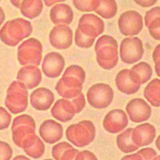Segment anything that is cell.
Segmentation results:
<instances>
[{
    "instance_id": "6da1fadb",
    "label": "cell",
    "mask_w": 160,
    "mask_h": 160,
    "mask_svg": "<svg viewBox=\"0 0 160 160\" xmlns=\"http://www.w3.org/2000/svg\"><path fill=\"white\" fill-rule=\"evenodd\" d=\"M104 30V21L94 14H84L79 20L75 32L74 41L77 46L81 48H91L96 38Z\"/></svg>"
},
{
    "instance_id": "7a4b0ae2",
    "label": "cell",
    "mask_w": 160,
    "mask_h": 160,
    "mask_svg": "<svg viewBox=\"0 0 160 160\" xmlns=\"http://www.w3.org/2000/svg\"><path fill=\"white\" fill-rule=\"evenodd\" d=\"M85 79L86 72L84 69L79 65L72 64L66 69L55 89L59 96L71 99L82 93Z\"/></svg>"
},
{
    "instance_id": "3957f363",
    "label": "cell",
    "mask_w": 160,
    "mask_h": 160,
    "mask_svg": "<svg viewBox=\"0 0 160 160\" xmlns=\"http://www.w3.org/2000/svg\"><path fill=\"white\" fill-rule=\"evenodd\" d=\"M96 61L105 70L113 69L118 63V44L112 36L107 34L100 36L95 44Z\"/></svg>"
},
{
    "instance_id": "277c9868",
    "label": "cell",
    "mask_w": 160,
    "mask_h": 160,
    "mask_svg": "<svg viewBox=\"0 0 160 160\" xmlns=\"http://www.w3.org/2000/svg\"><path fill=\"white\" fill-rule=\"evenodd\" d=\"M32 31L28 20L18 18L8 21L0 29V39L8 46H15L28 38Z\"/></svg>"
},
{
    "instance_id": "5b68a950",
    "label": "cell",
    "mask_w": 160,
    "mask_h": 160,
    "mask_svg": "<svg viewBox=\"0 0 160 160\" xmlns=\"http://www.w3.org/2000/svg\"><path fill=\"white\" fill-rule=\"evenodd\" d=\"M86 99L82 92L76 97L58 99L51 108V113L53 118L62 122L71 120L76 114L80 112L85 107Z\"/></svg>"
},
{
    "instance_id": "8992f818",
    "label": "cell",
    "mask_w": 160,
    "mask_h": 160,
    "mask_svg": "<svg viewBox=\"0 0 160 160\" xmlns=\"http://www.w3.org/2000/svg\"><path fill=\"white\" fill-rule=\"evenodd\" d=\"M4 104L12 114L24 112L28 106V91L25 84L18 80L12 82L7 89Z\"/></svg>"
},
{
    "instance_id": "52a82bcc",
    "label": "cell",
    "mask_w": 160,
    "mask_h": 160,
    "mask_svg": "<svg viewBox=\"0 0 160 160\" xmlns=\"http://www.w3.org/2000/svg\"><path fill=\"white\" fill-rule=\"evenodd\" d=\"M95 136V126L89 120H83L78 123L71 124L66 130L67 139L79 148L89 145L93 141Z\"/></svg>"
},
{
    "instance_id": "ba28073f",
    "label": "cell",
    "mask_w": 160,
    "mask_h": 160,
    "mask_svg": "<svg viewBox=\"0 0 160 160\" xmlns=\"http://www.w3.org/2000/svg\"><path fill=\"white\" fill-rule=\"evenodd\" d=\"M11 131L14 143L21 148L24 142L36 134L35 121L28 114L18 116L12 121Z\"/></svg>"
},
{
    "instance_id": "9c48e42d",
    "label": "cell",
    "mask_w": 160,
    "mask_h": 160,
    "mask_svg": "<svg viewBox=\"0 0 160 160\" xmlns=\"http://www.w3.org/2000/svg\"><path fill=\"white\" fill-rule=\"evenodd\" d=\"M42 47L37 39L31 38L22 42L18 48V59L22 66H39L42 59Z\"/></svg>"
},
{
    "instance_id": "30bf717a",
    "label": "cell",
    "mask_w": 160,
    "mask_h": 160,
    "mask_svg": "<svg viewBox=\"0 0 160 160\" xmlns=\"http://www.w3.org/2000/svg\"><path fill=\"white\" fill-rule=\"evenodd\" d=\"M89 104L98 109L108 108L112 102L114 91L111 86L105 83H96L91 86L87 91Z\"/></svg>"
},
{
    "instance_id": "8fae6325",
    "label": "cell",
    "mask_w": 160,
    "mask_h": 160,
    "mask_svg": "<svg viewBox=\"0 0 160 160\" xmlns=\"http://www.w3.org/2000/svg\"><path fill=\"white\" fill-rule=\"evenodd\" d=\"M144 52L142 42L138 37L126 38L121 42L119 55L124 63L132 64L139 61L142 58Z\"/></svg>"
},
{
    "instance_id": "7c38bea8",
    "label": "cell",
    "mask_w": 160,
    "mask_h": 160,
    "mask_svg": "<svg viewBox=\"0 0 160 160\" xmlns=\"http://www.w3.org/2000/svg\"><path fill=\"white\" fill-rule=\"evenodd\" d=\"M118 28L124 36H132L138 34L143 28V19L141 14L133 10L121 14L118 20Z\"/></svg>"
},
{
    "instance_id": "4fadbf2b",
    "label": "cell",
    "mask_w": 160,
    "mask_h": 160,
    "mask_svg": "<svg viewBox=\"0 0 160 160\" xmlns=\"http://www.w3.org/2000/svg\"><path fill=\"white\" fill-rule=\"evenodd\" d=\"M115 83L119 91L128 95L138 92L141 85L131 69H124L119 71L115 78Z\"/></svg>"
},
{
    "instance_id": "5bb4252c",
    "label": "cell",
    "mask_w": 160,
    "mask_h": 160,
    "mask_svg": "<svg viewBox=\"0 0 160 160\" xmlns=\"http://www.w3.org/2000/svg\"><path fill=\"white\" fill-rule=\"evenodd\" d=\"M126 111L130 120L136 123L148 120L152 113L151 106L142 98H134L129 101Z\"/></svg>"
},
{
    "instance_id": "9a60e30c",
    "label": "cell",
    "mask_w": 160,
    "mask_h": 160,
    "mask_svg": "<svg viewBox=\"0 0 160 160\" xmlns=\"http://www.w3.org/2000/svg\"><path fill=\"white\" fill-rule=\"evenodd\" d=\"M49 42L58 49H66L72 44L73 32L68 25H56L50 31Z\"/></svg>"
},
{
    "instance_id": "2e32d148",
    "label": "cell",
    "mask_w": 160,
    "mask_h": 160,
    "mask_svg": "<svg viewBox=\"0 0 160 160\" xmlns=\"http://www.w3.org/2000/svg\"><path fill=\"white\" fill-rule=\"evenodd\" d=\"M128 123L126 112L121 109H114L106 114L102 121V126L107 132L117 134L124 130Z\"/></svg>"
},
{
    "instance_id": "e0dca14e",
    "label": "cell",
    "mask_w": 160,
    "mask_h": 160,
    "mask_svg": "<svg viewBox=\"0 0 160 160\" xmlns=\"http://www.w3.org/2000/svg\"><path fill=\"white\" fill-rule=\"evenodd\" d=\"M65 66L64 57L59 52H51L44 58L41 68L46 76L49 78L59 77Z\"/></svg>"
},
{
    "instance_id": "ac0fdd59",
    "label": "cell",
    "mask_w": 160,
    "mask_h": 160,
    "mask_svg": "<svg viewBox=\"0 0 160 160\" xmlns=\"http://www.w3.org/2000/svg\"><path fill=\"white\" fill-rule=\"evenodd\" d=\"M155 127L148 122L138 125L132 130L131 139L138 148L151 144L156 138Z\"/></svg>"
},
{
    "instance_id": "d6986e66",
    "label": "cell",
    "mask_w": 160,
    "mask_h": 160,
    "mask_svg": "<svg viewBox=\"0 0 160 160\" xmlns=\"http://www.w3.org/2000/svg\"><path fill=\"white\" fill-rule=\"evenodd\" d=\"M39 133L45 142L52 144L62 138L63 128L60 123L55 120L47 119L40 125Z\"/></svg>"
},
{
    "instance_id": "ffe728a7",
    "label": "cell",
    "mask_w": 160,
    "mask_h": 160,
    "mask_svg": "<svg viewBox=\"0 0 160 160\" xmlns=\"http://www.w3.org/2000/svg\"><path fill=\"white\" fill-rule=\"evenodd\" d=\"M54 101V95L49 89L41 87L34 90L30 94V103L38 111L48 110Z\"/></svg>"
},
{
    "instance_id": "44dd1931",
    "label": "cell",
    "mask_w": 160,
    "mask_h": 160,
    "mask_svg": "<svg viewBox=\"0 0 160 160\" xmlns=\"http://www.w3.org/2000/svg\"><path fill=\"white\" fill-rule=\"evenodd\" d=\"M16 78L18 81L24 83L28 89H32L41 83L42 74L38 66H24L18 71Z\"/></svg>"
},
{
    "instance_id": "7402d4cb",
    "label": "cell",
    "mask_w": 160,
    "mask_h": 160,
    "mask_svg": "<svg viewBox=\"0 0 160 160\" xmlns=\"http://www.w3.org/2000/svg\"><path fill=\"white\" fill-rule=\"evenodd\" d=\"M51 21L55 25H69L74 18V13L71 6L67 4H58L50 10Z\"/></svg>"
},
{
    "instance_id": "603a6c76",
    "label": "cell",
    "mask_w": 160,
    "mask_h": 160,
    "mask_svg": "<svg viewBox=\"0 0 160 160\" xmlns=\"http://www.w3.org/2000/svg\"><path fill=\"white\" fill-rule=\"evenodd\" d=\"M144 22L151 37L160 41V7L156 6L146 12Z\"/></svg>"
},
{
    "instance_id": "cb8c5ba5",
    "label": "cell",
    "mask_w": 160,
    "mask_h": 160,
    "mask_svg": "<svg viewBox=\"0 0 160 160\" xmlns=\"http://www.w3.org/2000/svg\"><path fill=\"white\" fill-rule=\"evenodd\" d=\"M21 148L28 156L33 159L41 158L45 151V145L36 134L24 142Z\"/></svg>"
},
{
    "instance_id": "d4e9b609",
    "label": "cell",
    "mask_w": 160,
    "mask_h": 160,
    "mask_svg": "<svg viewBox=\"0 0 160 160\" xmlns=\"http://www.w3.org/2000/svg\"><path fill=\"white\" fill-rule=\"evenodd\" d=\"M22 16L32 19L38 17L43 9L42 0H21L18 7Z\"/></svg>"
},
{
    "instance_id": "484cf974",
    "label": "cell",
    "mask_w": 160,
    "mask_h": 160,
    "mask_svg": "<svg viewBox=\"0 0 160 160\" xmlns=\"http://www.w3.org/2000/svg\"><path fill=\"white\" fill-rule=\"evenodd\" d=\"M143 94L151 105L160 106V79L154 78L151 80L145 87Z\"/></svg>"
},
{
    "instance_id": "4316f807",
    "label": "cell",
    "mask_w": 160,
    "mask_h": 160,
    "mask_svg": "<svg viewBox=\"0 0 160 160\" xmlns=\"http://www.w3.org/2000/svg\"><path fill=\"white\" fill-rule=\"evenodd\" d=\"M132 128H129L118 134L116 137V144L118 149L124 153H130L138 149L131 139Z\"/></svg>"
},
{
    "instance_id": "83f0119b",
    "label": "cell",
    "mask_w": 160,
    "mask_h": 160,
    "mask_svg": "<svg viewBox=\"0 0 160 160\" xmlns=\"http://www.w3.org/2000/svg\"><path fill=\"white\" fill-rule=\"evenodd\" d=\"M118 11V5L115 0H99V5L95 12L104 19L114 17Z\"/></svg>"
},
{
    "instance_id": "f1b7e54d",
    "label": "cell",
    "mask_w": 160,
    "mask_h": 160,
    "mask_svg": "<svg viewBox=\"0 0 160 160\" xmlns=\"http://www.w3.org/2000/svg\"><path fill=\"white\" fill-rule=\"evenodd\" d=\"M131 69L137 76L141 84L147 82L152 75V68L146 62H140L134 65Z\"/></svg>"
},
{
    "instance_id": "f546056e",
    "label": "cell",
    "mask_w": 160,
    "mask_h": 160,
    "mask_svg": "<svg viewBox=\"0 0 160 160\" xmlns=\"http://www.w3.org/2000/svg\"><path fill=\"white\" fill-rule=\"evenodd\" d=\"M157 156L156 151L152 148H146L136 153L126 155L121 160H152Z\"/></svg>"
},
{
    "instance_id": "4dcf8cb0",
    "label": "cell",
    "mask_w": 160,
    "mask_h": 160,
    "mask_svg": "<svg viewBox=\"0 0 160 160\" xmlns=\"http://www.w3.org/2000/svg\"><path fill=\"white\" fill-rule=\"evenodd\" d=\"M74 7L82 12L95 11L97 9L99 0H72Z\"/></svg>"
},
{
    "instance_id": "1f68e13d",
    "label": "cell",
    "mask_w": 160,
    "mask_h": 160,
    "mask_svg": "<svg viewBox=\"0 0 160 160\" xmlns=\"http://www.w3.org/2000/svg\"><path fill=\"white\" fill-rule=\"evenodd\" d=\"M72 146L68 142L63 141L54 145L52 148V156L55 160H59L62 154L68 148Z\"/></svg>"
},
{
    "instance_id": "d6a6232c",
    "label": "cell",
    "mask_w": 160,
    "mask_h": 160,
    "mask_svg": "<svg viewBox=\"0 0 160 160\" xmlns=\"http://www.w3.org/2000/svg\"><path fill=\"white\" fill-rule=\"evenodd\" d=\"M11 115L3 107H0V130L7 129L11 122Z\"/></svg>"
},
{
    "instance_id": "836d02e7",
    "label": "cell",
    "mask_w": 160,
    "mask_h": 160,
    "mask_svg": "<svg viewBox=\"0 0 160 160\" xmlns=\"http://www.w3.org/2000/svg\"><path fill=\"white\" fill-rule=\"evenodd\" d=\"M12 156V149L6 142L0 141V160H10Z\"/></svg>"
},
{
    "instance_id": "e575fe53",
    "label": "cell",
    "mask_w": 160,
    "mask_h": 160,
    "mask_svg": "<svg viewBox=\"0 0 160 160\" xmlns=\"http://www.w3.org/2000/svg\"><path fill=\"white\" fill-rule=\"evenodd\" d=\"M152 57L153 61L155 63L154 68L156 72L160 78V44L154 48Z\"/></svg>"
},
{
    "instance_id": "d590c367",
    "label": "cell",
    "mask_w": 160,
    "mask_h": 160,
    "mask_svg": "<svg viewBox=\"0 0 160 160\" xmlns=\"http://www.w3.org/2000/svg\"><path fill=\"white\" fill-rule=\"evenodd\" d=\"M79 151L71 146L67 149L61 156L59 160H75L77 154Z\"/></svg>"
},
{
    "instance_id": "8d00e7d4",
    "label": "cell",
    "mask_w": 160,
    "mask_h": 160,
    "mask_svg": "<svg viewBox=\"0 0 160 160\" xmlns=\"http://www.w3.org/2000/svg\"><path fill=\"white\" fill-rule=\"evenodd\" d=\"M75 160H98V158L92 152L88 150H83L78 152Z\"/></svg>"
},
{
    "instance_id": "74e56055",
    "label": "cell",
    "mask_w": 160,
    "mask_h": 160,
    "mask_svg": "<svg viewBox=\"0 0 160 160\" xmlns=\"http://www.w3.org/2000/svg\"><path fill=\"white\" fill-rule=\"evenodd\" d=\"M138 5L143 8H149L154 5L158 0H133Z\"/></svg>"
},
{
    "instance_id": "f35d334b",
    "label": "cell",
    "mask_w": 160,
    "mask_h": 160,
    "mask_svg": "<svg viewBox=\"0 0 160 160\" xmlns=\"http://www.w3.org/2000/svg\"><path fill=\"white\" fill-rule=\"evenodd\" d=\"M66 0H44V2L46 6H51L54 5V4L61 2H64Z\"/></svg>"
},
{
    "instance_id": "ab89813d",
    "label": "cell",
    "mask_w": 160,
    "mask_h": 160,
    "mask_svg": "<svg viewBox=\"0 0 160 160\" xmlns=\"http://www.w3.org/2000/svg\"><path fill=\"white\" fill-rule=\"evenodd\" d=\"M5 18H6L5 12H4V10L2 9V8L1 7H0V26H1L2 22L4 21Z\"/></svg>"
},
{
    "instance_id": "60d3db41",
    "label": "cell",
    "mask_w": 160,
    "mask_h": 160,
    "mask_svg": "<svg viewBox=\"0 0 160 160\" xmlns=\"http://www.w3.org/2000/svg\"><path fill=\"white\" fill-rule=\"evenodd\" d=\"M12 160H31L29 158L24 155H18L14 157Z\"/></svg>"
},
{
    "instance_id": "b9f144b4",
    "label": "cell",
    "mask_w": 160,
    "mask_h": 160,
    "mask_svg": "<svg viewBox=\"0 0 160 160\" xmlns=\"http://www.w3.org/2000/svg\"><path fill=\"white\" fill-rule=\"evenodd\" d=\"M155 144L156 148H158V149L160 151V134L158 136L156 142H155Z\"/></svg>"
},
{
    "instance_id": "7bdbcfd3",
    "label": "cell",
    "mask_w": 160,
    "mask_h": 160,
    "mask_svg": "<svg viewBox=\"0 0 160 160\" xmlns=\"http://www.w3.org/2000/svg\"><path fill=\"white\" fill-rule=\"evenodd\" d=\"M21 1V0H10L11 4H12L14 6H15L16 8H18V6H19V2H20Z\"/></svg>"
},
{
    "instance_id": "ee69618b",
    "label": "cell",
    "mask_w": 160,
    "mask_h": 160,
    "mask_svg": "<svg viewBox=\"0 0 160 160\" xmlns=\"http://www.w3.org/2000/svg\"><path fill=\"white\" fill-rule=\"evenodd\" d=\"M152 160H160V155H159L158 156H156Z\"/></svg>"
},
{
    "instance_id": "f6af8a7d",
    "label": "cell",
    "mask_w": 160,
    "mask_h": 160,
    "mask_svg": "<svg viewBox=\"0 0 160 160\" xmlns=\"http://www.w3.org/2000/svg\"><path fill=\"white\" fill-rule=\"evenodd\" d=\"M44 160H53L52 159H44Z\"/></svg>"
},
{
    "instance_id": "bcb514c9",
    "label": "cell",
    "mask_w": 160,
    "mask_h": 160,
    "mask_svg": "<svg viewBox=\"0 0 160 160\" xmlns=\"http://www.w3.org/2000/svg\"><path fill=\"white\" fill-rule=\"evenodd\" d=\"M0 1H1V0H0Z\"/></svg>"
}]
</instances>
